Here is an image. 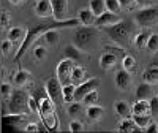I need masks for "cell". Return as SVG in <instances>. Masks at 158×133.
<instances>
[{
	"mask_svg": "<svg viewBox=\"0 0 158 133\" xmlns=\"http://www.w3.org/2000/svg\"><path fill=\"white\" fill-rule=\"evenodd\" d=\"M79 22H81V21H79V19L76 18V19H65V21H57V19H54V21H44V22H41V24L33 25L32 29H29L27 35H25V38H24V41L21 43V46H19V49H18L16 62H19V60H21V57L25 54V51L29 49V46L35 41V40H38L40 36H43V33H44V32H48V30H51V29L77 27Z\"/></svg>",
	"mask_w": 158,
	"mask_h": 133,
	"instance_id": "obj_1",
	"label": "cell"
},
{
	"mask_svg": "<svg viewBox=\"0 0 158 133\" xmlns=\"http://www.w3.org/2000/svg\"><path fill=\"white\" fill-rule=\"evenodd\" d=\"M104 33H106L115 45H120V46H125L128 43V38H130V32H131V24L128 21H118L115 24H111V25H106L103 27Z\"/></svg>",
	"mask_w": 158,
	"mask_h": 133,
	"instance_id": "obj_2",
	"label": "cell"
},
{
	"mask_svg": "<svg viewBox=\"0 0 158 133\" xmlns=\"http://www.w3.org/2000/svg\"><path fill=\"white\" fill-rule=\"evenodd\" d=\"M29 95L27 92L18 89V90H13V94L10 95L8 100V111L11 114H27L32 113L30 111V106H29Z\"/></svg>",
	"mask_w": 158,
	"mask_h": 133,
	"instance_id": "obj_3",
	"label": "cell"
},
{
	"mask_svg": "<svg viewBox=\"0 0 158 133\" xmlns=\"http://www.w3.org/2000/svg\"><path fill=\"white\" fill-rule=\"evenodd\" d=\"M97 35H98V32L94 25H82L81 29H77L74 32L73 40H74V45L79 49H85L92 45V41L97 38Z\"/></svg>",
	"mask_w": 158,
	"mask_h": 133,
	"instance_id": "obj_4",
	"label": "cell"
},
{
	"mask_svg": "<svg viewBox=\"0 0 158 133\" xmlns=\"http://www.w3.org/2000/svg\"><path fill=\"white\" fill-rule=\"evenodd\" d=\"M135 21L141 27H152L158 22V6H144L135 13Z\"/></svg>",
	"mask_w": 158,
	"mask_h": 133,
	"instance_id": "obj_5",
	"label": "cell"
},
{
	"mask_svg": "<svg viewBox=\"0 0 158 133\" xmlns=\"http://www.w3.org/2000/svg\"><path fill=\"white\" fill-rule=\"evenodd\" d=\"M46 92H48V95L51 97V100L54 101L56 105H62L65 100H63V84L59 81V78H51L48 79V83H46Z\"/></svg>",
	"mask_w": 158,
	"mask_h": 133,
	"instance_id": "obj_6",
	"label": "cell"
},
{
	"mask_svg": "<svg viewBox=\"0 0 158 133\" xmlns=\"http://www.w3.org/2000/svg\"><path fill=\"white\" fill-rule=\"evenodd\" d=\"M100 87V79L98 78H90L87 81L81 83L76 86V90H74V100L76 101H82V98L89 94V92L95 90Z\"/></svg>",
	"mask_w": 158,
	"mask_h": 133,
	"instance_id": "obj_7",
	"label": "cell"
},
{
	"mask_svg": "<svg viewBox=\"0 0 158 133\" xmlns=\"http://www.w3.org/2000/svg\"><path fill=\"white\" fill-rule=\"evenodd\" d=\"M73 62L74 60L67 57V59H63L62 62H59V65H57V78H59V81L63 86H67V84L71 83V71H73V66H74Z\"/></svg>",
	"mask_w": 158,
	"mask_h": 133,
	"instance_id": "obj_8",
	"label": "cell"
},
{
	"mask_svg": "<svg viewBox=\"0 0 158 133\" xmlns=\"http://www.w3.org/2000/svg\"><path fill=\"white\" fill-rule=\"evenodd\" d=\"M52 2V11H54V19L65 21L68 13V0H51Z\"/></svg>",
	"mask_w": 158,
	"mask_h": 133,
	"instance_id": "obj_9",
	"label": "cell"
},
{
	"mask_svg": "<svg viewBox=\"0 0 158 133\" xmlns=\"http://www.w3.org/2000/svg\"><path fill=\"white\" fill-rule=\"evenodd\" d=\"M120 21V18H118L117 13H112L109 10H106L103 13V15L97 16L95 19V27H106V25H111V24H115Z\"/></svg>",
	"mask_w": 158,
	"mask_h": 133,
	"instance_id": "obj_10",
	"label": "cell"
},
{
	"mask_svg": "<svg viewBox=\"0 0 158 133\" xmlns=\"http://www.w3.org/2000/svg\"><path fill=\"white\" fill-rule=\"evenodd\" d=\"M35 13L40 18L54 16V11H52V2L51 0H38V2L35 3Z\"/></svg>",
	"mask_w": 158,
	"mask_h": 133,
	"instance_id": "obj_11",
	"label": "cell"
},
{
	"mask_svg": "<svg viewBox=\"0 0 158 133\" xmlns=\"http://www.w3.org/2000/svg\"><path fill=\"white\" fill-rule=\"evenodd\" d=\"M115 86L118 89H122V90H125V89H128L131 86V75H130L128 70L122 68V70L117 71V75H115Z\"/></svg>",
	"mask_w": 158,
	"mask_h": 133,
	"instance_id": "obj_12",
	"label": "cell"
},
{
	"mask_svg": "<svg viewBox=\"0 0 158 133\" xmlns=\"http://www.w3.org/2000/svg\"><path fill=\"white\" fill-rule=\"evenodd\" d=\"M152 97H153V87L150 83L144 81L142 84L138 86V89H136V98L138 100H150Z\"/></svg>",
	"mask_w": 158,
	"mask_h": 133,
	"instance_id": "obj_13",
	"label": "cell"
},
{
	"mask_svg": "<svg viewBox=\"0 0 158 133\" xmlns=\"http://www.w3.org/2000/svg\"><path fill=\"white\" fill-rule=\"evenodd\" d=\"M142 79L150 84H158V65H150L146 68V71L142 73Z\"/></svg>",
	"mask_w": 158,
	"mask_h": 133,
	"instance_id": "obj_14",
	"label": "cell"
},
{
	"mask_svg": "<svg viewBox=\"0 0 158 133\" xmlns=\"http://www.w3.org/2000/svg\"><path fill=\"white\" fill-rule=\"evenodd\" d=\"M114 109H115V113L120 116V117H128L130 114H133V109H131L130 103L125 101V100L115 101V103H114Z\"/></svg>",
	"mask_w": 158,
	"mask_h": 133,
	"instance_id": "obj_15",
	"label": "cell"
},
{
	"mask_svg": "<svg viewBox=\"0 0 158 133\" xmlns=\"http://www.w3.org/2000/svg\"><path fill=\"white\" fill-rule=\"evenodd\" d=\"M115 63H117V56L112 54V52H104L103 51V54L100 57V66H101V68L109 70V68H112Z\"/></svg>",
	"mask_w": 158,
	"mask_h": 133,
	"instance_id": "obj_16",
	"label": "cell"
},
{
	"mask_svg": "<svg viewBox=\"0 0 158 133\" xmlns=\"http://www.w3.org/2000/svg\"><path fill=\"white\" fill-rule=\"evenodd\" d=\"M85 113H87L89 121H94V122L95 121H100V119L104 116V109L101 108V106H98V105H89Z\"/></svg>",
	"mask_w": 158,
	"mask_h": 133,
	"instance_id": "obj_17",
	"label": "cell"
},
{
	"mask_svg": "<svg viewBox=\"0 0 158 133\" xmlns=\"http://www.w3.org/2000/svg\"><path fill=\"white\" fill-rule=\"evenodd\" d=\"M77 19L81 21V24L82 25H95V19H97V16L92 13V10L89 8H85V10H81L79 11V15H77Z\"/></svg>",
	"mask_w": 158,
	"mask_h": 133,
	"instance_id": "obj_18",
	"label": "cell"
},
{
	"mask_svg": "<svg viewBox=\"0 0 158 133\" xmlns=\"http://www.w3.org/2000/svg\"><path fill=\"white\" fill-rule=\"evenodd\" d=\"M139 127L136 125V122L135 121H130V119H127V117H123L122 121H120V124L117 125V131H120V133H128V131H136Z\"/></svg>",
	"mask_w": 158,
	"mask_h": 133,
	"instance_id": "obj_19",
	"label": "cell"
},
{
	"mask_svg": "<svg viewBox=\"0 0 158 133\" xmlns=\"http://www.w3.org/2000/svg\"><path fill=\"white\" fill-rule=\"evenodd\" d=\"M133 114H150V103L147 100H138L133 106Z\"/></svg>",
	"mask_w": 158,
	"mask_h": 133,
	"instance_id": "obj_20",
	"label": "cell"
},
{
	"mask_svg": "<svg viewBox=\"0 0 158 133\" xmlns=\"http://www.w3.org/2000/svg\"><path fill=\"white\" fill-rule=\"evenodd\" d=\"M25 35H27V32L24 27H13L8 30V40H11V41H24Z\"/></svg>",
	"mask_w": 158,
	"mask_h": 133,
	"instance_id": "obj_21",
	"label": "cell"
},
{
	"mask_svg": "<svg viewBox=\"0 0 158 133\" xmlns=\"http://www.w3.org/2000/svg\"><path fill=\"white\" fill-rule=\"evenodd\" d=\"M85 79V68L84 66H73V71H71V83H74L76 86L84 83Z\"/></svg>",
	"mask_w": 158,
	"mask_h": 133,
	"instance_id": "obj_22",
	"label": "cell"
},
{
	"mask_svg": "<svg viewBox=\"0 0 158 133\" xmlns=\"http://www.w3.org/2000/svg\"><path fill=\"white\" fill-rule=\"evenodd\" d=\"M89 5H90V10H92V13H94L95 16L103 15V13L108 10L106 8V0H90Z\"/></svg>",
	"mask_w": 158,
	"mask_h": 133,
	"instance_id": "obj_23",
	"label": "cell"
},
{
	"mask_svg": "<svg viewBox=\"0 0 158 133\" xmlns=\"http://www.w3.org/2000/svg\"><path fill=\"white\" fill-rule=\"evenodd\" d=\"M74 90H76V84L74 83H70L67 86H63V100H65V103L74 101Z\"/></svg>",
	"mask_w": 158,
	"mask_h": 133,
	"instance_id": "obj_24",
	"label": "cell"
},
{
	"mask_svg": "<svg viewBox=\"0 0 158 133\" xmlns=\"http://www.w3.org/2000/svg\"><path fill=\"white\" fill-rule=\"evenodd\" d=\"M59 38H60V35H59V30L57 29H51V30H48V32L43 33V40H44L48 45H56L59 41Z\"/></svg>",
	"mask_w": 158,
	"mask_h": 133,
	"instance_id": "obj_25",
	"label": "cell"
},
{
	"mask_svg": "<svg viewBox=\"0 0 158 133\" xmlns=\"http://www.w3.org/2000/svg\"><path fill=\"white\" fill-rule=\"evenodd\" d=\"M32 78V75L29 73V71H25V70H19L16 75H15V79H13V81H15V84L16 86H24L25 83H27L29 81V79Z\"/></svg>",
	"mask_w": 158,
	"mask_h": 133,
	"instance_id": "obj_26",
	"label": "cell"
},
{
	"mask_svg": "<svg viewBox=\"0 0 158 133\" xmlns=\"http://www.w3.org/2000/svg\"><path fill=\"white\" fill-rule=\"evenodd\" d=\"M81 103H82V101H76V100L71 101V103H68V109H67V111H68V114H70L71 117H77L79 114L84 111V106H82Z\"/></svg>",
	"mask_w": 158,
	"mask_h": 133,
	"instance_id": "obj_27",
	"label": "cell"
},
{
	"mask_svg": "<svg viewBox=\"0 0 158 133\" xmlns=\"http://www.w3.org/2000/svg\"><path fill=\"white\" fill-rule=\"evenodd\" d=\"M65 56L71 60H79L81 59V51H79V48L76 45H70L65 48Z\"/></svg>",
	"mask_w": 158,
	"mask_h": 133,
	"instance_id": "obj_28",
	"label": "cell"
},
{
	"mask_svg": "<svg viewBox=\"0 0 158 133\" xmlns=\"http://www.w3.org/2000/svg\"><path fill=\"white\" fill-rule=\"evenodd\" d=\"M133 121L139 128H146L150 124V114H133Z\"/></svg>",
	"mask_w": 158,
	"mask_h": 133,
	"instance_id": "obj_29",
	"label": "cell"
},
{
	"mask_svg": "<svg viewBox=\"0 0 158 133\" xmlns=\"http://www.w3.org/2000/svg\"><path fill=\"white\" fill-rule=\"evenodd\" d=\"M149 36H150L149 32H141V33H138V35L135 36V46H136L138 49L146 48V45H147V41H149Z\"/></svg>",
	"mask_w": 158,
	"mask_h": 133,
	"instance_id": "obj_30",
	"label": "cell"
},
{
	"mask_svg": "<svg viewBox=\"0 0 158 133\" xmlns=\"http://www.w3.org/2000/svg\"><path fill=\"white\" fill-rule=\"evenodd\" d=\"M146 49H147L149 52H152V54L158 52V33H150L149 41H147V45H146Z\"/></svg>",
	"mask_w": 158,
	"mask_h": 133,
	"instance_id": "obj_31",
	"label": "cell"
},
{
	"mask_svg": "<svg viewBox=\"0 0 158 133\" xmlns=\"http://www.w3.org/2000/svg\"><path fill=\"white\" fill-rule=\"evenodd\" d=\"M97 101H98V90L95 89V90H92V92H89V94L82 98V103L84 105H97Z\"/></svg>",
	"mask_w": 158,
	"mask_h": 133,
	"instance_id": "obj_32",
	"label": "cell"
},
{
	"mask_svg": "<svg viewBox=\"0 0 158 133\" xmlns=\"http://www.w3.org/2000/svg\"><path fill=\"white\" fill-rule=\"evenodd\" d=\"M122 66H123L125 70H128V71H135V68H136V60H135V57L125 56L123 60H122Z\"/></svg>",
	"mask_w": 158,
	"mask_h": 133,
	"instance_id": "obj_33",
	"label": "cell"
},
{
	"mask_svg": "<svg viewBox=\"0 0 158 133\" xmlns=\"http://www.w3.org/2000/svg\"><path fill=\"white\" fill-rule=\"evenodd\" d=\"M106 8L109 10V11H112V13H120V10H122V5L118 3V0H106Z\"/></svg>",
	"mask_w": 158,
	"mask_h": 133,
	"instance_id": "obj_34",
	"label": "cell"
},
{
	"mask_svg": "<svg viewBox=\"0 0 158 133\" xmlns=\"http://www.w3.org/2000/svg\"><path fill=\"white\" fill-rule=\"evenodd\" d=\"M149 103H150V114L156 117L158 116V95L156 97H152L149 100Z\"/></svg>",
	"mask_w": 158,
	"mask_h": 133,
	"instance_id": "obj_35",
	"label": "cell"
},
{
	"mask_svg": "<svg viewBox=\"0 0 158 133\" xmlns=\"http://www.w3.org/2000/svg\"><path fill=\"white\" fill-rule=\"evenodd\" d=\"M104 52H112V54H115V56L125 54V51H123V48H120V45L118 46H106L104 48Z\"/></svg>",
	"mask_w": 158,
	"mask_h": 133,
	"instance_id": "obj_36",
	"label": "cell"
},
{
	"mask_svg": "<svg viewBox=\"0 0 158 133\" xmlns=\"http://www.w3.org/2000/svg\"><path fill=\"white\" fill-rule=\"evenodd\" d=\"M29 106H30V111L35 114H40V103L36 100V97H30L29 98Z\"/></svg>",
	"mask_w": 158,
	"mask_h": 133,
	"instance_id": "obj_37",
	"label": "cell"
},
{
	"mask_svg": "<svg viewBox=\"0 0 158 133\" xmlns=\"http://www.w3.org/2000/svg\"><path fill=\"white\" fill-rule=\"evenodd\" d=\"M33 56H35L36 60H43L44 56H46V49H44L43 46H36L35 51H33Z\"/></svg>",
	"mask_w": 158,
	"mask_h": 133,
	"instance_id": "obj_38",
	"label": "cell"
},
{
	"mask_svg": "<svg viewBox=\"0 0 158 133\" xmlns=\"http://www.w3.org/2000/svg\"><path fill=\"white\" fill-rule=\"evenodd\" d=\"M2 18H0V24H2V29L8 27V24H10V13L6 10H2V15H0Z\"/></svg>",
	"mask_w": 158,
	"mask_h": 133,
	"instance_id": "obj_39",
	"label": "cell"
},
{
	"mask_svg": "<svg viewBox=\"0 0 158 133\" xmlns=\"http://www.w3.org/2000/svg\"><path fill=\"white\" fill-rule=\"evenodd\" d=\"M0 90H2V97H3V98H8V97L13 94V87H11V84H8V83H3Z\"/></svg>",
	"mask_w": 158,
	"mask_h": 133,
	"instance_id": "obj_40",
	"label": "cell"
},
{
	"mask_svg": "<svg viewBox=\"0 0 158 133\" xmlns=\"http://www.w3.org/2000/svg\"><path fill=\"white\" fill-rule=\"evenodd\" d=\"M70 131L77 133V131H82V124L79 121H71L70 122Z\"/></svg>",
	"mask_w": 158,
	"mask_h": 133,
	"instance_id": "obj_41",
	"label": "cell"
},
{
	"mask_svg": "<svg viewBox=\"0 0 158 133\" xmlns=\"http://www.w3.org/2000/svg\"><path fill=\"white\" fill-rule=\"evenodd\" d=\"M118 3L122 5V8H133L136 3V0H118Z\"/></svg>",
	"mask_w": 158,
	"mask_h": 133,
	"instance_id": "obj_42",
	"label": "cell"
},
{
	"mask_svg": "<svg viewBox=\"0 0 158 133\" xmlns=\"http://www.w3.org/2000/svg\"><path fill=\"white\" fill-rule=\"evenodd\" d=\"M11 40H5V41L2 43V52H3V54H8V52H10V49H11Z\"/></svg>",
	"mask_w": 158,
	"mask_h": 133,
	"instance_id": "obj_43",
	"label": "cell"
},
{
	"mask_svg": "<svg viewBox=\"0 0 158 133\" xmlns=\"http://www.w3.org/2000/svg\"><path fill=\"white\" fill-rule=\"evenodd\" d=\"M25 131L35 133V131H40V127H38V124H27L25 125Z\"/></svg>",
	"mask_w": 158,
	"mask_h": 133,
	"instance_id": "obj_44",
	"label": "cell"
},
{
	"mask_svg": "<svg viewBox=\"0 0 158 133\" xmlns=\"http://www.w3.org/2000/svg\"><path fill=\"white\" fill-rule=\"evenodd\" d=\"M144 130H146L147 133H156V131H158V125H156L155 122H150V124H149L146 128H144Z\"/></svg>",
	"mask_w": 158,
	"mask_h": 133,
	"instance_id": "obj_45",
	"label": "cell"
},
{
	"mask_svg": "<svg viewBox=\"0 0 158 133\" xmlns=\"http://www.w3.org/2000/svg\"><path fill=\"white\" fill-rule=\"evenodd\" d=\"M136 3L141 5V6H149L152 3V0H136Z\"/></svg>",
	"mask_w": 158,
	"mask_h": 133,
	"instance_id": "obj_46",
	"label": "cell"
},
{
	"mask_svg": "<svg viewBox=\"0 0 158 133\" xmlns=\"http://www.w3.org/2000/svg\"><path fill=\"white\" fill-rule=\"evenodd\" d=\"M10 2H11V3H15V5H19L21 2H24V0H10Z\"/></svg>",
	"mask_w": 158,
	"mask_h": 133,
	"instance_id": "obj_47",
	"label": "cell"
},
{
	"mask_svg": "<svg viewBox=\"0 0 158 133\" xmlns=\"http://www.w3.org/2000/svg\"><path fill=\"white\" fill-rule=\"evenodd\" d=\"M153 65H158V57H156V59L153 60Z\"/></svg>",
	"mask_w": 158,
	"mask_h": 133,
	"instance_id": "obj_48",
	"label": "cell"
}]
</instances>
